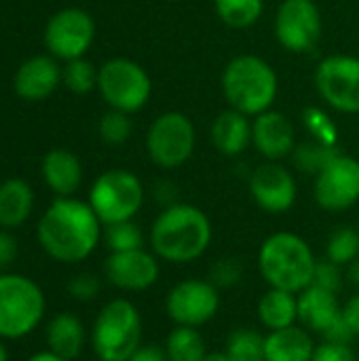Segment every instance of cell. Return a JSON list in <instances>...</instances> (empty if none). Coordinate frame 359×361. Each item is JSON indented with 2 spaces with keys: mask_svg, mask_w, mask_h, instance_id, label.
Here are the masks:
<instances>
[{
  "mask_svg": "<svg viewBox=\"0 0 359 361\" xmlns=\"http://www.w3.org/2000/svg\"><path fill=\"white\" fill-rule=\"evenodd\" d=\"M104 237V224L89 205L76 197H57L40 216L36 239L44 254L63 264L87 260Z\"/></svg>",
  "mask_w": 359,
  "mask_h": 361,
  "instance_id": "obj_1",
  "label": "cell"
},
{
  "mask_svg": "<svg viewBox=\"0 0 359 361\" xmlns=\"http://www.w3.org/2000/svg\"><path fill=\"white\" fill-rule=\"evenodd\" d=\"M214 228L207 214L193 205L176 201L161 209L152 220L148 245L152 254L171 264H188L199 260L212 245Z\"/></svg>",
  "mask_w": 359,
  "mask_h": 361,
  "instance_id": "obj_2",
  "label": "cell"
},
{
  "mask_svg": "<svg viewBox=\"0 0 359 361\" xmlns=\"http://www.w3.org/2000/svg\"><path fill=\"white\" fill-rule=\"evenodd\" d=\"M220 87L229 108L254 118L273 108L279 93V76L267 59L241 53L224 66Z\"/></svg>",
  "mask_w": 359,
  "mask_h": 361,
  "instance_id": "obj_3",
  "label": "cell"
},
{
  "mask_svg": "<svg viewBox=\"0 0 359 361\" xmlns=\"http://www.w3.org/2000/svg\"><path fill=\"white\" fill-rule=\"evenodd\" d=\"M256 262L269 288L300 294L313 281L317 256L300 235L277 231L260 243Z\"/></svg>",
  "mask_w": 359,
  "mask_h": 361,
  "instance_id": "obj_4",
  "label": "cell"
},
{
  "mask_svg": "<svg viewBox=\"0 0 359 361\" xmlns=\"http://www.w3.org/2000/svg\"><path fill=\"white\" fill-rule=\"evenodd\" d=\"M142 345V315L129 298L108 300L91 328V347L99 361H129Z\"/></svg>",
  "mask_w": 359,
  "mask_h": 361,
  "instance_id": "obj_5",
  "label": "cell"
},
{
  "mask_svg": "<svg viewBox=\"0 0 359 361\" xmlns=\"http://www.w3.org/2000/svg\"><path fill=\"white\" fill-rule=\"evenodd\" d=\"M47 298L40 286L19 273H0V338L19 341L44 319Z\"/></svg>",
  "mask_w": 359,
  "mask_h": 361,
  "instance_id": "obj_6",
  "label": "cell"
},
{
  "mask_svg": "<svg viewBox=\"0 0 359 361\" xmlns=\"http://www.w3.org/2000/svg\"><path fill=\"white\" fill-rule=\"evenodd\" d=\"M97 91L112 110L135 114L152 97V78L144 66L127 57H112L99 66Z\"/></svg>",
  "mask_w": 359,
  "mask_h": 361,
  "instance_id": "obj_7",
  "label": "cell"
},
{
  "mask_svg": "<svg viewBox=\"0 0 359 361\" xmlns=\"http://www.w3.org/2000/svg\"><path fill=\"white\" fill-rule=\"evenodd\" d=\"M146 154L159 169L171 171L190 161L197 148V129L188 114L167 110L159 114L146 131Z\"/></svg>",
  "mask_w": 359,
  "mask_h": 361,
  "instance_id": "obj_8",
  "label": "cell"
},
{
  "mask_svg": "<svg viewBox=\"0 0 359 361\" xmlns=\"http://www.w3.org/2000/svg\"><path fill=\"white\" fill-rule=\"evenodd\" d=\"M144 184L129 169H108L95 178L89 190V205L104 226L133 220L144 205Z\"/></svg>",
  "mask_w": 359,
  "mask_h": 361,
  "instance_id": "obj_9",
  "label": "cell"
},
{
  "mask_svg": "<svg viewBox=\"0 0 359 361\" xmlns=\"http://www.w3.org/2000/svg\"><path fill=\"white\" fill-rule=\"evenodd\" d=\"M273 32L277 42L294 55L317 49L324 36V17L315 0H281L275 13Z\"/></svg>",
  "mask_w": 359,
  "mask_h": 361,
  "instance_id": "obj_10",
  "label": "cell"
},
{
  "mask_svg": "<svg viewBox=\"0 0 359 361\" xmlns=\"http://www.w3.org/2000/svg\"><path fill=\"white\" fill-rule=\"evenodd\" d=\"M220 305V290L201 277L178 281L165 296V313L176 326L203 328L218 315Z\"/></svg>",
  "mask_w": 359,
  "mask_h": 361,
  "instance_id": "obj_11",
  "label": "cell"
},
{
  "mask_svg": "<svg viewBox=\"0 0 359 361\" xmlns=\"http://www.w3.org/2000/svg\"><path fill=\"white\" fill-rule=\"evenodd\" d=\"M315 89L336 112L359 114V55H328L315 68Z\"/></svg>",
  "mask_w": 359,
  "mask_h": 361,
  "instance_id": "obj_12",
  "label": "cell"
},
{
  "mask_svg": "<svg viewBox=\"0 0 359 361\" xmlns=\"http://www.w3.org/2000/svg\"><path fill=\"white\" fill-rule=\"evenodd\" d=\"M315 203L330 214H341L359 203V161L351 154H334L313 180Z\"/></svg>",
  "mask_w": 359,
  "mask_h": 361,
  "instance_id": "obj_13",
  "label": "cell"
},
{
  "mask_svg": "<svg viewBox=\"0 0 359 361\" xmlns=\"http://www.w3.org/2000/svg\"><path fill=\"white\" fill-rule=\"evenodd\" d=\"M95 40L93 17L78 6H68L51 15L44 25V47L49 55L61 61L85 57Z\"/></svg>",
  "mask_w": 359,
  "mask_h": 361,
  "instance_id": "obj_14",
  "label": "cell"
},
{
  "mask_svg": "<svg viewBox=\"0 0 359 361\" xmlns=\"http://www.w3.org/2000/svg\"><path fill=\"white\" fill-rule=\"evenodd\" d=\"M298 324L311 334H320L326 341L351 343L355 334L349 330L339 294L309 286L298 294Z\"/></svg>",
  "mask_w": 359,
  "mask_h": 361,
  "instance_id": "obj_15",
  "label": "cell"
},
{
  "mask_svg": "<svg viewBox=\"0 0 359 361\" xmlns=\"http://www.w3.org/2000/svg\"><path fill=\"white\" fill-rule=\"evenodd\" d=\"M250 195L267 214H286L294 207L298 184L294 173L281 161H264L250 176Z\"/></svg>",
  "mask_w": 359,
  "mask_h": 361,
  "instance_id": "obj_16",
  "label": "cell"
},
{
  "mask_svg": "<svg viewBox=\"0 0 359 361\" xmlns=\"http://www.w3.org/2000/svg\"><path fill=\"white\" fill-rule=\"evenodd\" d=\"M104 277L123 292H146L161 277V260L152 250L110 252L104 260Z\"/></svg>",
  "mask_w": 359,
  "mask_h": 361,
  "instance_id": "obj_17",
  "label": "cell"
},
{
  "mask_svg": "<svg viewBox=\"0 0 359 361\" xmlns=\"http://www.w3.org/2000/svg\"><path fill=\"white\" fill-rule=\"evenodd\" d=\"M252 146L264 161L290 159L296 148L294 123L281 110H267L252 118Z\"/></svg>",
  "mask_w": 359,
  "mask_h": 361,
  "instance_id": "obj_18",
  "label": "cell"
},
{
  "mask_svg": "<svg viewBox=\"0 0 359 361\" xmlns=\"http://www.w3.org/2000/svg\"><path fill=\"white\" fill-rule=\"evenodd\" d=\"M61 82V68L53 55H34L25 59L13 78L15 93L25 102H42L55 93Z\"/></svg>",
  "mask_w": 359,
  "mask_h": 361,
  "instance_id": "obj_19",
  "label": "cell"
},
{
  "mask_svg": "<svg viewBox=\"0 0 359 361\" xmlns=\"http://www.w3.org/2000/svg\"><path fill=\"white\" fill-rule=\"evenodd\" d=\"M209 135L222 157H239L252 146V118L226 108L214 118Z\"/></svg>",
  "mask_w": 359,
  "mask_h": 361,
  "instance_id": "obj_20",
  "label": "cell"
},
{
  "mask_svg": "<svg viewBox=\"0 0 359 361\" xmlns=\"http://www.w3.org/2000/svg\"><path fill=\"white\" fill-rule=\"evenodd\" d=\"M42 180L57 197H74L83 184V163L68 148H53L42 159Z\"/></svg>",
  "mask_w": 359,
  "mask_h": 361,
  "instance_id": "obj_21",
  "label": "cell"
},
{
  "mask_svg": "<svg viewBox=\"0 0 359 361\" xmlns=\"http://www.w3.org/2000/svg\"><path fill=\"white\" fill-rule=\"evenodd\" d=\"M313 334L300 324L264 334V361H311L315 351Z\"/></svg>",
  "mask_w": 359,
  "mask_h": 361,
  "instance_id": "obj_22",
  "label": "cell"
},
{
  "mask_svg": "<svg viewBox=\"0 0 359 361\" xmlns=\"http://www.w3.org/2000/svg\"><path fill=\"white\" fill-rule=\"evenodd\" d=\"M47 347L63 360H76L87 343V330L74 313H57L47 324Z\"/></svg>",
  "mask_w": 359,
  "mask_h": 361,
  "instance_id": "obj_23",
  "label": "cell"
},
{
  "mask_svg": "<svg viewBox=\"0 0 359 361\" xmlns=\"http://www.w3.org/2000/svg\"><path fill=\"white\" fill-rule=\"evenodd\" d=\"M34 209V190L21 178L0 182V228L13 231L28 222Z\"/></svg>",
  "mask_w": 359,
  "mask_h": 361,
  "instance_id": "obj_24",
  "label": "cell"
},
{
  "mask_svg": "<svg viewBox=\"0 0 359 361\" xmlns=\"http://www.w3.org/2000/svg\"><path fill=\"white\" fill-rule=\"evenodd\" d=\"M256 313H258V322L269 332L296 326L298 324V294L269 288L260 296Z\"/></svg>",
  "mask_w": 359,
  "mask_h": 361,
  "instance_id": "obj_25",
  "label": "cell"
},
{
  "mask_svg": "<svg viewBox=\"0 0 359 361\" xmlns=\"http://www.w3.org/2000/svg\"><path fill=\"white\" fill-rule=\"evenodd\" d=\"M163 347L169 361H203L209 353L201 330L190 326H174Z\"/></svg>",
  "mask_w": 359,
  "mask_h": 361,
  "instance_id": "obj_26",
  "label": "cell"
},
{
  "mask_svg": "<svg viewBox=\"0 0 359 361\" xmlns=\"http://www.w3.org/2000/svg\"><path fill=\"white\" fill-rule=\"evenodd\" d=\"M218 19L233 27L245 30L260 21L264 13V0H214Z\"/></svg>",
  "mask_w": 359,
  "mask_h": 361,
  "instance_id": "obj_27",
  "label": "cell"
},
{
  "mask_svg": "<svg viewBox=\"0 0 359 361\" xmlns=\"http://www.w3.org/2000/svg\"><path fill=\"white\" fill-rule=\"evenodd\" d=\"M224 353L231 361H264V334L254 328H237L231 332Z\"/></svg>",
  "mask_w": 359,
  "mask_h": 361,
  "instance_id": "obj_28",
  "label": "cell"
},
{
  "mask_svg": "<svg viewBox=\"0 0 359 361\" xmlns=\"http://www.w3.org/2000/svg\"><path fill=\"white\" fill-rule=\"evenodd\" d=\"M326 258L339 267L351 264L359 258V231L355 226H339L330 233L326 241Z\"/></svg>",
  "mask_w": 359,
  "mask_h": 361,
  "instance_id": "obj_29",
  "label": "cell"
},
{
  "mask_svg": "<svg viewBox=\"0 0 359 361\" xmlns=\"http://www.w3.org/2000/svg\"><path fill=\"white\" fill-rule=\"evenodd\" d=\"M339 146H328V144H322L317 140H311L307 144H296L294 152H292V163L298 171L303 173H309V176H317L320 169L334 157L339 154Z\"/></svg>",
  "mask_w": 359,
  "mask_h": 361,
  "instance_id": "obj_30",
  "label": "cell"
},
{
  "mask_svg": "<svg viewBox=\"0 0 359 361\" xmlns=\"http://www.w3.org/2000/svg\"><path fill=\"white\" fill-rule=\"evenodd\" d=\"M97 74L99 68H95L89 59L78 57L66 61V66L61 68V82L66 85L68 91L76 95H87L93 89H97Z\"/></svg>",
  "mask_w": 359,
  "mask_h": 361,
  "instance_id": "obj_31",
  "label": "cell"
},
{
  "mask_svg": "<svg viewBox=\"0 0 359 361\" xmlns=\"http://www.w3.org/2000/svg\"><path fill=\"white\" fill-rule=\"evenodd\" d=\"M102 241L106 243L108 252H131V250L146 247V237L133 220L104 226Z\"/></svg>",
  "mask_w": 359,
  "mask_h": 361,
  "instance_id": "obj_32",
  "label": "cell"
},
{
  "mask_svg": "<svg viewBox=\"0 0 359 361\" xmlns=\"http://www.w3.org/2000/svg\"><path fill=\"white\" fill-rule=\"evenodd\" d=\"M97 131H99V137H102L104 144H108V146H123L125 142H129V137L133 133L131 114L110 108L106 114H102Z\"/></svg>",
  "mask_w": 359,
  "mask_h": 361,
  "instance_id": "obj_33",
  "label": "cell"
},
{
  "mask_svg": "<svg viewBox=\"0 0 359 361\" xmlns=\"http://www.w3.org/2000/svg\"><path fill=\"white\" fill-rule=\"evenodd\" d=\"M218 290H229L233 286H237L243 279V262L235 256H226L220 258L212 264L209 269V277H207Z\"/></svg>",
  "mask_w": 359,
  "mask_h": 361,
  "instance_id": "obj_34",
  "label": "cell"
},
{
  "mask_svg": "<svg viewBox=\"0 0 359 361\" xmlns=\"http://www.w3.org/2000/svg\"><path fill=\"white\" fill-rule=\"evenodd\" d=\"M305 125L309 129V133L313 135V140L322 142V144H328V146H336V125L334 121L320 108H307L305 110Z\"/></svg>",
  "mask_w": 359,
  "mask_h": 361,
  "instance_id": "obj_35",
  "label": "cell"
},
{
  "mask_svg": "<svg viewBox=\"0 0 359 361\" xmlns=\"http://www.w3.org/2000/svg\"><path fill=\"white\" fill-rule=\"evenodd\" d=\"M311 286L322 288V290L332 292V294H339L343 290V286H345V271H343V267L334 264L328 258H322V260L317 258Z\"/></svg>",
  "mask_w": 359,
  "mask_h": 361,
  "instance_id": "obj_36",
  "label": "cell"
},
{
  "mask_svg": "<svg viewBox=\"0 0 359 361\" xmlns=\"http://www.w3.org/2000/svg\"><path fill=\"white\" fill-rule=\"evenodd\" d=\"M311 361H359V353L353 349L351 343L322 338V343L315 345Z\"/></svg>",
  "mask_w": 359,
  "mask_h": 361,
  "instance_id": "obj_37",
  "label": "cell"
},
{
  "mask_svg": "<svg viewBox=\"0 0 359 361\" xmlns=\"http://www.w3.org/2000/svg\"><path fill=\"white\" fill-rule=\"evenodd\" d=\"M102 290V281L95 273H78L68 281V294L78 302H91L97 298Z\"/></svg>",
  "mask_w": 359,
  "mask_h": 361,
  "instance_id": "obj_38",
  "label": "cell"
},
{
  "mask_svg": "<svg viewBox=\"0 0 359 361\" xmlns=\"http://www.w3.org/2000/svg\"><path fill=\"white\" fill-rule=\"evenodd\" d=\"M15 258H17V239L6 228H0V271L13 264Z\"/></svg>",
  "mask_w": 359,
  "mask_h": 361,
  "instance_id": "obj_39",
  "label": "cell"
},
{
  "mask_svg": "<svg viewBox=\"0 0 359 361\" xmlns=\"http://www.w3.org/2000/svg\"><path fill=\"white\" fill-rule=\"evenodd\" d=\"M129 361H169V357L161 345H140Z\"/></svg>",
  "mask_w": 359,
  "mask_h": 361,
  "instance_id": "obj_40",
  "label": "cell"
},
{
  "mask_svg": "<svg viewBox=\"0 0 359 361\" xmlns=\"http://www.w3.org/2000/svg\"><path fill=\"white\" fill-rule=\"evenodd\" d=\"M343 315L345 322L349 326V330L355 334V338H359V292L353 294L345 305H343Z\"/></svg>",
  "mask_w": 359,
  "mask_h": 361,
  "instance_id": "obj_41",
  "label": "cell"
},
{
  "mask_svg": "<svg viewBox=\"0 0 359 361\" xmlns=\"http://www.w3.org/2000/svg\"><path fill=\"white\" fill-rule=\"evenodd\" d=\"M345 279L359 290V258H355L351 264L345 267Z\"/></svg>",
  "mask_w": 359,
  "mask_h": 361,
  "instance_id": "obj_42",
  "label": "cell"
},
{
  "mask_svg": "<svg viewBox=\"0 0 359 361\" xmlns=\"http://www.w3.org/2000/svg\"><path fill=\"white\" fill-rule=\"evenodd\" d=\"M28 361H68V360H63V357H59V355H55L53 351H40V353H34L32 357Z\"/></svg>",
  "mask_w": 359,
  "mask_h": 361,
  "instance_id": "obj_43",
  "label": "cell"
},
{
  "mask_svg": "<svg viewBox=\"0 0 359 361\" xmlns=\"http://www.w3.org/2000/svg\"><path fill=\"white\" fill-rule=\"evenodd\" d=\"M203 361H231V360H229V355H226L224 351H214V353H207Z\"/></svg>",
  "mask_w": 359,
  "mask_h": 361,
  "instance_id": "obj_44",
  "label": "cell"
},
{
  "mask_svg": "<svg viewBox=\"0 0 359 361\" xmlns=\"http://www.w3.org/2000/svg\"><path fill=\"white\" fill-rule=\"evenodd\" d=\"M0 361H8V349H6V345L2 343V338H0Z\"/></svg>",
  "mask_w": 359,
  "mask_h": 361,
  "instance_id": "obj_45",
  "label": "cell"
}]
</instances>
